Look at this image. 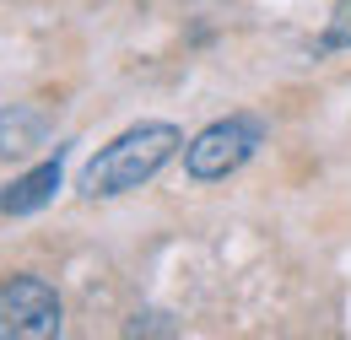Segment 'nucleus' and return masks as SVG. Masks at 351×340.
I'll return each mask as SVG.
<instances>
[{"instance_id":"20e7f679","label":"nucleus","mask_w":351,"mask_h":340,"mask_svg":"<svg viewBox=\"0 0 351 340\" xmlns=\"http://www.w3.org/2000/svg\"><path fill=\"white\" fill-rule=\"evenodd\" d=\"M60 173H65V146H54V157H44L38 168H27L22 178L0 184V216H33L44 211L60 189Z\"/></svg>"},{"instance_id":"423d86ee","label":"nucleus","mask_w":351,"mask_h":340,"mask_svg":"<svg viewBox=\"0 0 351 340\" xmlns=\"http://www.w3.org/2000/svg\"><path fill=\"white\" fill-rule=\"evenodd\" d=\"M125 335H178V324H168V313H135Z\"/></svg>"},{"instance_id":"f03ea898","label":"nucleus","mask_w":351,"mask_h":340,"mask_svg":"<svg viewBox=\"0 0 351 340\" xmlns=\"http://www.w3.org/2000/svg\"><path fill=\"white\" fill-rule=\"evenodd\" d=\"M260 146H265V125L254 114H227L217 125H206L195 141H184V173H189L195 184L232 178Z\"/></svg>"},{"instance_id":"f257e3e1","label":"nucleus","mask_w":351,"mask_h":340,"mask_svg":"<svg viewBox=\"0 0 351 340\" xmlns=\"http://www.w3.org/2000/svg\"><path fill=\"white\" fill-rule=\"evenodd\" d=\"M178 151H184L178 125H168V119H141V125H130L125 135H114L87 168H82L76 189H82L87 200H119V195H130L141 184H152Z\"/></svg>"},{"instance_id":"39448f33","label":"nucleus","mask_w":351,"mask_h":340,"mask_svg":"<svg viewBox=\"0 0 351 340\" xmlns=\"http://www.w3.org/2000/svg\"><path fill=\"white\" fill-rule=\"evenodd\" d=\"M44 141H49L44 103H5L0 108V157H33Z\"/></svg>"},{"instance_id":"7ed1b4c3","label":"nucleus","mask_w":351,"mask_h":340,"mask_svg":"<svg viewBox=\"0 0 351 340\" xmlns=\"http://www.w3.org/2000/svg\"><path fill=\"white\" fill-rule=\"evenodd\" d=\"M60 292L49 287L44 276L33 270H16L5 287H0V335L5 340H49L60 335Z\"/></svg>"}]
</instances>
